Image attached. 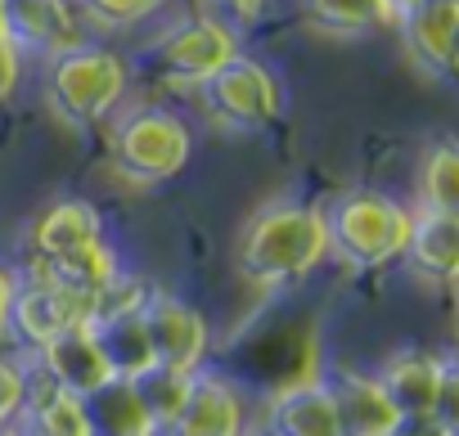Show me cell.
I'll list each match as a JSON object with an SVG mask.
<instances>
[{
    "label": "cell",
    "mask_w": 459,
    "mask_h": 436,
    "mask_svg": "<svg viewBox=\"0 0 459 436\" xmlns=\"http://www.w3.org/2000/svg\"><path fill=\"white\" fill-rule=\"evenodd\" d=\"M325 252H329L325 211L302 207V202H280V207H266L248 226L239 244V270L244 279L262 288H280L311 275L325 261Z\"/></svg>",
    "instance_id": "6da1fadb"
},
{
    "label": "cell",
    "mask_w": 459,
    "mask_h": 436,
    "mask_svg": "<svg viewBox=\"0 0 459 436\" xmlns=\"http://www.w3.org/2000/svg\"><path fill=\"white\" fill-rule=\"evenodd\" d=\"M410 230H414V216L383 193H342L325 216L329 248L360 270L405 257Z\"/></svg>",
    "instance_id": "7a4b0ae2"
},
{
    "label": "cell",
    "mask_w": 459,
    "mask_h": 436,
    "mask_svg": "<svg viewBox=\"0 0 459 436\" xmlns=\"http://www.w3.org/2000/svg\"><path fill=\"white\" fill-rule=\"evenodd\" d=\"M189 153H194L189 126L176 113H162V108H140V113L122 117L117 131H113V144H108L113 171L131 184L171 180L176 171H185Z\"/></svg>",
    "instance_id": "3957f363"
},
{
    "label": "cell",
    "mask_w": 459,
    "mask_h": 436,
    "mask_svg": "<svg viewBox=\"0 0 459 436\" xmlns=\"http://www.w3.org/2000/svg\"><path fill=\"white\" fill-rule=\"evenodd\" d=\"M46 90H50V108L68 126H95L122 99V90H126V64L113 50L77 46V50H68V55L55 59Z\"/></svg>",
    "instance_id": "277c9868"
},
{
    "label": "cell",
    "mask_w": 459,
    "mask_h": 436,
    "mask_svg": "<svg viewBox=\"0 0 459 436\" xmlns=\"http://www.w3.org/2000/svg\"><path fill=\"white\" fill-rule=\"evenodd\" d=\"M203 95H207V113L230 131H262L284 108L280 81L271 77V68L257 59H244V55H235L225 68H216L203 81Z\"/></svg>",
    "instance_id": "5b68a950"
},
{
    "label": "cell",
    "mask_w": 459,
    "mask_h": 436,
    "mask_svg": "<svg viewBox=\"0 0 459 436\" xmlns=\"http://www.w3.org/2000/svg\"><path fill=\"white\" fill-rule=\"evenodd\" d=\"M100 311H104V302H95V297H86V293H73V288H64V284L37 275L23 293H14L10 320H5V324H14L23 342L46 346L50 338L91 324Z\"/></svg>",
    "instance_id": "8992f818"
},
{
    "label": "cell",
    "mask_w": 459,
    "mask_h": 436,
    "mask_svg": "<svg viewBox=\"0 0 459 436\" xmlns=\"http://www.w3.org/2000/svg\"><path fill=\"white\" fill-rule=\"evenodd\" d=\"M235 59V37L216 19H189L180 28H171L167 37H158L153 46V64L162 77L171 81H207L216 68H225Z\"/></svg>",
    "instance_id": "52a82bcc"
},
{
    "label": "cell",
    "mask_w": 459,
    "mask_h": 436,
    "mask_svg": "<svg viewBox=\"0 0 459 436\" xmlns=\"http://www.w3.org/2000/svg\"><path fill=\"white\" fill-rule=\"evenodd\" d=\"M378 387H383V396L396 414H441L450 423L455 373H450L446 360L423 355V351H405L383 369Z\"/></svg>",
    "instance_id": "ba28073f"
},
{
    "label": "cell",
    "mask_w": 459,
    "mask_h": 436,
    "mask_svg": "<svg viewBox=\"0 0 459 436\" xmlns=\"http://www.w3.org/2000/svg\"><path fill=\"white\" fill-rule=\"evenodd\" d=\"M140 315H144V333H149V346H153V364L194 373V364L207 351L203 315L194 306L167 297V293H153L149 302H140Z\"/></svg>",
    "instance_id": "9c48e42d"
},
{
    "label": "cell",
    "mask_w": 459,
    "mask_h": 436,
    "mask_svg": "<svg viewBox=\"0 0 459 436\" xmlns=\"http://www.w3.org/2000/svg\"><path fill=\"white\" fill-rule=\"evenodd\" d=\"M0 14H5V41L23 55H68L82 46V28L68 10V0H0Z\"/></svg>",
    "instance_id": "30bf717a"
},
{
    "label": "cell",
    "mask_w": 459,
    "mask_h": 436,
    "mask_svg": "<svg viewBox=\"0 0 459 436\" xmlns=\"http://www.w3.org/2000/svg\"><path fill=\"white\" fill-rule=\"evenodd\" d=\"M91 338H95V346H100V355H104L113 378H140L153 364V346H149V333H144L140 302L104 306L91 320Z\"/></svg>",
    "instance_id": "8fae6325"
},
{
    "label": "cell",
    "mask_w": 459,
    "mask_h": 436,
    "mask_svg": "<svg viewBox=\"0 0 459 436\" xmlns=\"http://www.w3.org/2000/svg\"><path fill=\"white\" fill-rule=\"evenodd\" d=\"M401 37L410 59L432 73L446 77L455 64V28H459V0H419L414 10H405L401 19Z\"/></svg>",
    "instance_id": "7c38bea8"
},
{
    "label": "cell",
    "mask_w": 459,
    "mask_h": 436,
    "mask_svg": "<svg viewBox=\"0 0 459 436\" xmlns=\"http://www.w3.org/2000/svg\"><path fill=\"white\" fill-rule=\"evenodd\" d=\"M41 364H46L50 382H55L59 391L77 396V400H86L91 391H100V387L113 378L108 364H104V355H100V346H95V338H91V324L50 338V342L41 346Z\"/></svg>",
    "instance_id": "4fadbf2b"
},
{
    "label": "cell",
    "mask_w": 459,
    "mask_h": 436,
    "mask_svg": "<svg viewBox=\"0 0 459 436\" xmlns=\"http://www.w3.org/2000/svg\"><path fill=\"white\" fill-rule=\"evenodd\" d=\"M171 436H244V405L221 378H194L185 409L167 423Z\"/></svg>",
    "instance_id": "5bb4252c"
},
{
    "label": "cell",
    "mask_w": 459,
    "mask_h": 436,
    "mask_svg": "<svg viewBox=\"0 0 459 436\" xmlns=\"http://www.w3.org/2000/svg\"><path fill=\"white\" fill-rule=\"evenodd\" d=\"M329 400H333V423H338V436H387L392 423L401 418L378 378H365V373H342L333 387H329Z\"/></svg>",
    "instance_id": "9a60e30c"
},
{
    "label": "cell",
    "mask_w": 459,
    "mask_h": 436,
    "mask_svg": "<svg viewBox=\"0 0 459 436\" xmlns=\"http://www.w3.org/2000/svg\"><path fill=\"white\" fill-rule=\"evenodd\" d=\"M82 405H86V418H91V436H158V427L144 414L131 378H108Z\"/></svg>",
    "instance_id": "2e32d148"
},
{
    "label": "cell",
    "mask_w": 459,
    "mask_h": 436,
    "mask_svg": "<svg viewBox=\"0 0 459 436\" xmlns=\"http://www.w3.org/2000/svg\"><path fill=\"white\" fill-rule=\"evenodd\" d=\"M405 257H410L414 275H423L432 284L455 279V266H459V221H455V216L423 211L414 221V230H410Z\"/></svg>",
    "instance_id": "e0dca14e"
},
{
    "label": "cell",
    "mask_w": 459,
    "mask_h": 436,
    "mask_svg": "<svg viewBox=\"0 0 459 436\" xmlns=\"http://www.w3.org/2000/svg\"><path fill=\"white\" fill-rule=\"evenodd\" d=\"M271 436H338L329 387L325 382L289 387L271 405Z\"/></svg>",
    "instance_id": "ac0fdd59"
},
{
    "label": "cell",
    "mask_w": 459,
    "mask_h": 436,
    "mask_svg": "<svg viewBox=\"0 0 459 436\" xmlns=\"http://www.w3.org/2000/svg\"><path fill=\"white\" fill-rule=\"evenodd\" d=\"M307 19L325 32L338 37H356V32H378L396 23V10L387 0H302Z\"/></svg>",
    "instance_id": "d6986e66"
},
{
    "label": "cell",
    "mask_w": 459,
    "mask_h": 436,
    "mask_svg": "<svg viewBox=\"0 0 459 436\" xmlns=\"http://www.w3.org/2000/svg\"><path fill=\"white\" fill-rule=\"evenodd\" d=\"M131 387H135V396H140L144 414L153 418V427L162 432V427H167V423L185 409V400H189V391H194V373L149 364L140 378H131Z\"/></svg>",
    "instance_id": "ffe728a7"
},
{
    "label": "cell",
    "mask_w": 459,
    "mask_h": 436,
    "mask_svg": "<svg viewBox=\"0 0 459 436\" xmlns=\"http://www.w3.org/2000/svg\"><path fill=\"white\" fill-rule=\"evenodd\" d=\"M28 436H91V418L86 405L68 391H59L55 382H46L32 396V418H28Z\"/></svg>",
    "instance_id": "44dd1931"
},
{
    "label": "cell",
    "mask_w": 459,
    "mask_h": 436,
    "mask_svg": "<svg viewBox=\"0 0 459 436\" xmlns=\"http://www.w3.org/2000/svg\"><path fill=\"white\" fill-rule=\"evenodd\" d=\"M419 193H423L428 211H437V216H455V207H459V153H455L450 140H441V144L428 149Z\"/></svg>",
    "instance_id": "7402d4cb"
},
{
    "label": "cell",
    "mask_w": 459,
    "mask_h": 436,
    "mask_svg": "<svg viewBox=\"0 0 459 436\" xmlns=\"http://www.w3.org/2000/svg\"><path fill=\"white\" fill-rule=\"evenodd\" d=\"M82 5L104 28H131V23L149 19L153 10H162V0H82Z\"/></svg>",
    "instance_id": "603a6c76"
},
{
    "label": "cell",
    "mask_w": 459,
    "mask_h": 436,
    "mask_svg": "<svg viewBox=\"0 0 459 436\" xmlns=\"http://www.w3.org/2000/svg\"><path fill=\"white\" fill-rule=\"evenodd\" d=\"M23 400H28V382H23V373H19L14 364L0 360V427H5V423L23 409Z\"/></svg>",
    "instance_id": "cb8c5ba5"
},
{
    "label": "cell",
    "mask_w": 459,
    "mask_h": 436,
    "mask_svg": "<svg viewBox=\"0 0 459 436\" xmlns=\"http://www.w3.org/2000/svg\"><path fill=\"white\" fill-rule=\"evenodd\" d=\"M387 436H455V423H446L441 414H401Z\"/></svg>",
    "instance_id": "d4e9b609"
},
{
    "label": "cell",
    "mask_w": 459,
    "mask_h": 436,
    "mask_svg": "<svg viewBox=\"0 0 459 436\" xmlns=\"http://www.w3.org/2000/svg\"><path fill=\"white\" fill-rule=\"evenodd\" d=\"M19 86V50L10 41H0V99H10Z\"/></svg>",
    "instance_id": "484cf974"
},
{
    "label": "cell",
    "mask_w": 459,
    "mask_h": 436,
    "mask_svg": "<svg viewBox=\"0 0 459 436\" xmlns=\"http://www.w3.org/2000/svg\"><path fill=\"white\" fill-rule=\"evenodd\" d=\"M10 302H14V275L0 266V329H5V320H10Z\"/></svg>",
    "instance_id": "4316f807"
},
{
    "label": "cell",
    "mask_w": 459,
    "mask_h": 436,
    "mask_svg": "<svg viewBox=\"0 0 459 436\" xmlns=\"http://www.w3.org/2000/svg\"><path fill=\"white\" fill-rule=\"evenodd\" d=\"M221 5L239 10V14H257V10H262V0H221Z\"/></svg>",
    "instance_id": "83f0119b"
},
{
    "label": "cell",
    "mask_w": 459,
    "mask_h": 436,
    "mask_svg": "<svg viewBox=\"0 0 459 436\" xmlns=\"http://www.w3.org/2000/svg\"><path fill=\"white\" fill-rule=\"evenodd\" d=\"M387 5H392V10H396V19H401L405 10H414V5H419V0H387Z\"/></svg>",
    "instance_id": "f1b7e54d"
},
{
    "label": "cell",
    "mask_w": 459,
    "mask_h": 436,
    "mask_svg": "<svg viewBox=\"0 0 459 436\" xmlns=\"http://www.w3.org/2000/svg\"><path fill=\"white\" fill-rule=\"evenodd\" d=\"M0 41H5V14H0Z\"/></svg>",
    "instance_id": "f546056e"
},
{
    "label": "cell",
    "mask_w": 459,
    "mask_h": 436,
    "mask_svg": "<svg viewBox=\"0 0 459 436\" xmlns=\"http://www.w3.org/2000/svg\"><path fill=\"white\" fill-rule=\"evenodd\" d=\"M0 436H14V432H10V427H0Z\"/></svg>",
    "instance_id": "4dcf8cb0"
}]
</instances>
